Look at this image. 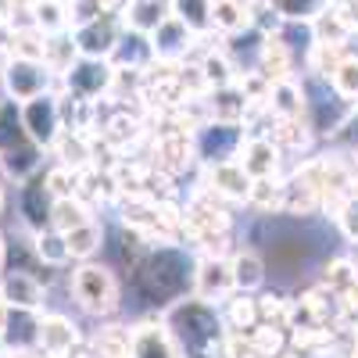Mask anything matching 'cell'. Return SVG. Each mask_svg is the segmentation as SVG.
<instances>
[{
  "mask_svg": "<svg viewBox=\"0 0 358 358\" xmlns=\"http://www.w3.org/2000/svg\"><path fill=\"white\" fill-rule=\"evenodd\" d=\"M8 315H11V308L0 301V334H4V326H8Z\"/></svg>",
  "mask_w": 358,
  "mask_h": 358,
  "instance_id": "cell-46",
  "label": "cell"
},
{
  "mask_svg": "<svg viewBox=\"0 0 358 358\" xmlns=\"http://www.w3.org/2000/svg\"><path fill=\"white\" fill-rule=\"evenodd\" d=\"M236 287H233V268H229V258L222 255H204L197 258V268H194V297L208 305H222L226 297H233Z\"/></svg>",
  "mask_w": 358,
  "mask_h": 358,
  "instance_id": "cell-8",
  "label": "cell"
},
{
  "mask_svg": "<svg viewBox=\"0 0 358 358\" xmlns=\"http://www.w3.org/2000/svg\"><path fill=\"white\" fill-rule=\"evenodd\" d=\"M94 215H90V208L83 204V197H62V201H54V215H50V229L57 233H69L83 222H90Z\"/></svg>",
  "mask_w": 358,
  "mask_h": 358,
  "instance_id": "cell-36",
  "label": "cell"
},
{
  "mask_svg": "<svg viewBox=\"0 0 358 358\" xmlns=\"http://www.w3.org/2000/svg\"><path fill=\"white\" fill-rule=\"evenodd\" d=\"M97 4H101V11H108V15H118V11H122V8L129 4V0H97Z\"/></svg>",
  "mask_w": 358,
  "mask_h": 358,
  "instance_id": "cell-44",
  "label": "cell"
},
{
  "mask_svg": "<svg viewBox=\"0 0 358 358\" xmlns=\"http://www.w3.org/2000/svg\"><path fill=\"white\" fill-rule=\"evenodd\" d=\"M151 47H155V57H165V62H179L183 54H190L194 47V33L179 22V18H165L155 33H151Z\"/></svg>",
  "mask_w": 358,
  "mask_h": 358,
  "instance_id": "cell-18",
  "label": "cell"
},
{
  "mask_svg": "<svg viewBox=\"0 0 358 358\" xmlns=\"http://www.w3.org/2000/svg\"><path fill=\"white\" fill-rule=\"evenodd\" d=\"M76 351H83L79 326L69 315H62V312L40 315V355H47V358H72Z\"/></svg>",
  "mask_w": 358,
  "mask_h": 358,
  "instance_id": "cell-11",
  "label": "cell"
},
{
  "mask_svg": "<svg viewBox=\"0 0 358 358\" xmlns=\"http://www.w3.org/2000/svg\"><path fill=\"white\" fill-rule=\"evenodd\" d=\"M0 301L8 308L43 312L47 287L40 283V276H29V273H0Z\"/></svg>",
  "mask_w": 358,
  "mask_h": 358,
  "instance_id": "cell-14",
  "label": "cell"
},
{
  "mask_svg": "<svg viewBox=\"0 0 358 358\" xmlns=\"http://www.w3.org/2000/svg\"><path fill=\"white\" fill-rule=\"evenodd\" d=\"M118 36H122V18L118 15H101L94 22H86L79 29H72V40L79 47V57H97V62H108Z\"/></svg>",
  "mask_w": 358,
  "mask_h": 358,
  "instance_id": "cell-10",
  "label": "cell"
},
{
  "mask_svg": "<svg viewBox=\"0 0 358 358\" xmlns=\"http://www.w3.org/2000/svg\"><path fill=\"white\" fill-rule=\"evenodd\" d=\"M4 204H8V194H4V183H0V212H4Z\"/></svg>",
  "mask_w": 358,
  "mask_h": 358,
  "instance_id": "cell-48",
  "label": "cell"
},
{
  "mask_svg": "<svg viewBox=\"0 0 358 358\" xmlns=\"http://www.w3.org/2000/svg\"><path fill=\"white\" fill-rule=\"evenodd\" d=\"M97 355L101 358H129V330L111 326V330L97 334Z\"/></svg>",
  "mask_w": 358,
  "mask_h": 358,
  "instance_id": "cell-42",
  "label": "cell"
},
{
  "mask_svg": "<svg viewBox=\"0 0 358 358\" xmlns=\"http://www.w3.org/2000/svg\"><path fill=\"white\" fill-rule=\"evenodd\" d=\"M326 290H337V294H348L351 287H358V273H355V265L348 258H337L326 265V276H322Z\"/></svg>",
  "mask_w": 358,
  "mask_h": 358,
  "instance_id": "cell-41",
  "label": "cell"
},
{
  "mask_svg": "<svg viewBox=\"0 0 358 358\" xmlns=\"http://www.w3.org/2000/svg\"><path fill=\"white\" fill-rule=\"evenodd\" d=\"M140 136V118H129V115H115L108 122H101V140L115 143V147H126V140L133 143Z\"/></svg>",
  "mask_w": 358,
  "mask_h": 358,
  "instance_id": "cell-38",
  "label": "cell"
},
{
  "mask_svg": "<svg viewBox=\"0 0 358 358\" xmlns=\"http://www.w3.org/2000/svg\"><path fill=\"white\" fill-rule=\"evenodd\" d=\"M25 140H29V133H25V122H22V104L4 97L0 101V155L25 143Z\"/></svg>",
  "mask_w": 358,
  "mask_h": 358,
  "instance_id": "cell-33",
  "label": "cell"
},
{
  "mask_svg": "<svg viewBox=\"0 0 358 358\" xmlns=\"http://www.w3.org/2000/svg\"><path fill=\"white\" fill-rule=\"evenodd\" d=\"M0 183H4V172H0Z\"/></svg>",
  "mask_w": 358,
  "mask_h": 358,
  "instance_id": "cell-50",
  "label": "cell"
},
{
  "mask_svg": "<svg viewBox=\"0 0 358 358\" xmlns=\"http://www.w3.org/2000/svg\"><path fill=\"white\" fill-rule=\"evenodd\" d=\"M194 268H197V258L187 248L158 244L143 258V265L136 268V287L143 294V301H151L165 312L169 305L179 301V297L194 294Z\"/></svg>",
  "mask_w": 358,
  "mask_h": 358,
  "instance_id": "cell-2",
  "label": "cell"
},
{
  "mask_svg": "<svg viewBox=\"0 0 358 358\" xmlns=\"http://www.w3.org/2000/svg\"><path fill=\"white\" fill-rule=\"evenodd\" d=\"M129 358H183L179 344L165 330L162 315L151 322H140L129 330Z\"/></svg>",
  "mask_w": 358,
  "mask_h": 358,
  "instance_id": "cell-12",
  "label": "cell"
},
{
  "mask_svg": "<svg viewBox=\"0 0 358 358\" xmlns=\"http://www.w3.org/2000/svg\"><path fill=\"white\" fill-rule=\"evenodd\" d=\"M283 25H312L322 11H330V0H268Z\"/></svg>",
  "mask_w": 358,
  "mask_h": 358,
  "instance_id": "cell-30",
  "label": "cell"
},
{
  "mask_svg": "<svg viewBox=\"0 0 358 358\" xmlns=\"http://www.w3.org/2000/svg\"><path fill=\"white\" fill-rule=\"evenodd\" d=\"M50 194L62 201V197H79V183H83V169H69V165H54L43 172Z\"/></svg>",
  "mask_w": 358,
  "mask_h": 358,
  "instance_id": "cell-37",
  "label": "cell"
},
{
  "mask_svg": "<svg viewBox=\"0 0 358 358\" xmlns=\"http://www.w3.org/2000/svg\"><path fill=\"white\" fill-rule=\"evenodd\" d=\"M69 290L76 297V305L86 312V315H97V319H108L118 312V276L111 265H97V262H79L72 268V280H69Z\"/></svg>",
  "mask_w": 358,
  "mask_h": 358,
  "instance_id": "cell-3",
  "label": "cell"
},
{
  "mask_svg": "<svg viewBox=\"0 0 358 358\" xmlns=\"http://www.w3.org/2000/svg\"><path fill=\"white\" fill-rule=\"evenodd\" d=\"M22 122H25V133L33 143H40L43 151H50L54 140L65 133V122H62V104H57V94H43V97H33L22 104Z\"/></svg>",
  "mask_w": 358,
  "mask_h": 358,
  "instance_id": "cell-7",
  "label": "cell"
},
{
  "mask_svg": "<svg viewBox=\"0 0 358 358\" xmlns=\"http://www.w3.org/2000/svg\"><path fill=\"white\" fill-rule=\"evenodd\" d=\"M197 72H201V79H204V86L208 90H222V86H233L236 83V65L229 62V54L226 50H208L204 57H201V65H197Z\"/></svg>",
  "mask_w": 358,
  "mask_h": 358,
  "instance_id": "cell-31",
  "label": "cell"
},
{
  "mask_svg": "<svg viewBox=\"0 0 358 358\" xmlns=\"http://www.w3.org/2000/svg\"><path fill=\"white\" fill-rule=\"evenodd\" d=\"M65 244H69V255L76 262H90L104 248V226L97 219H90V222H83V226H76V229L65 233Z\"/></svg>",
  "mask_w": 358,
  "mask_h": 358,
  "instance_id": "cell-28",
  "label": "cell"
},
{
  "mask_svg": "<svg viewBox=\"0 0 358 358\" xmlns=\"http://www.w3.org/2000/svg\"><path fill=\"white\" fill-rule=\"evenodd\" d=\"M0 358H11V355H0Z\"/></svg>",
  "mask_w": 358,
  "mask_h": 358,
  "instance_id": "cell-51",
  "label": "cell"
},
{
  "mask_svg": "<svg viewBox=\"0 0 358 358\" xmlns=\"http://www.w3.org/2000/svg\"><path fill=\"white\" fill-rule=\"evenodd\" d=\"M11 18H15V4L11 0H0V25H11Z\"/></svg>",
  "mask_w": 358,
  "mask_h": 358,
  "instance_id": "cell-45",
  "label": "cell"
},
{
  "mask_svg": "<svg viewBox=\"0 0 358 358\" xmlns=\"http://www.w3.org/2000/svg\"><path fill=\"white\" fill-rule=\"evenodd\" d=\"M40 315L43 312L11 308L8 326L0 334V351L4 355H36L40 351Z\"/></svg>",
  "mask_w": 358,
  "mask_h": 358,
  "instance_id": "cell-13",
  "label": "cell"
},
{
  "mask_svg": "<svg viewBox=\"0 0 358 358\" xmlns=\"http://www.w3.org/2000/svg\"><path fill=\"white\" fill-rule=\"evenodd\" d=\"M226 312H222V319H226V326H233V330H255L258 326V301L251 294H233V297H226Z\"/></svg>",
  "mask_w": 358,
  "mask_h": 358,
  "instance_id": "cell-35",
  "label": "cell"
},
{
  "mask_svg": "<svg viewBox=\"0 0 358 358\" xmlns=\"http://www.w3.org/2000/svg\"><path fill=\"white\" fill-rule=\"evenodd\" d=\"M0 355H4V351H0Z\"/></svg>",
  "mask_w": 358,
  "mask_h": 358,
  "instance_id": "cell-54",
  "label": "cell"
},
{
  "mask_svg": "<svg viewBox=\"0 0 358 358\" xmlns=\"http://www.w3.org/2000/svg\"><path fill=\"white\" fill-rule=\"evenodd\" d=\"M111 69H147L155 62V47H151V36L143 33H133V29L122 25V36H118L115 50H111Z\"/></svg>",
  "mask_w": 358,
  "mask_h": 358,
  "instance_id": "cell-19",
  "label": "cell"
},
{
  "mask_svg": "<svg viewBox=\"0 0 358 358\" xmlns=\"http://www.w3.org/2000/svg\"><path fill=\"white\" fill-rule=\"evenodd\" d=\"M169 15H172L169 11V0H129V4L118 11L122 25L133 29V33H143V36H151Z\"/></svg>",
  "mask_w": 358,
  "mask_h": 358,
  "instance_id": "cell-20",
  "label": "cell"
},
{
  "mask_svg": "<svg viewBox=\"0 0 358 358\" xmlns=\"http://www.w3.org/2000/svg\"><path fill=\"white\" fill-rule=\"evenodd\" d=\"M212 29L222 36H233V33H244L251 29V8L248 0H215L212 4Z\"/></svg>",
  "mask_w": 358,
  "mask_h": 358,
  "instance_id": "cell-26",
  "label": "cell"
},
{
  "mask_svg": "<svg viewBox=\"0 0 358 358\" xmlns=\"http://www.w3.org/2000/svg\"><path fill=\"white\" fill-rule=\"evenodd\" d=\"M212 4L215 0H169V11L172 18H179L194 36H208L215 33L212 29Z\"/></svg>",
  "mask_w": 358,
  "mask_h": 358,
  "instance_id": "cell-27",
  "label": "cell"
},
{
  "mask_svg": "<svg viewBox=\"0 0 358 358\" xmlns=\"http://www.w3.org/2000/svg\"><path fill=\"white\" fill-rule=\"evenodd\" d=\"M248 108L251 101L244 97L241 86H222V90H208V118H215V122H241L248 118Z\"/></svg>",
  "mask_w": 358,
  "mask_h": 358,
  "instance_id": "cell-21",
  "label": "cell"
},
{
  "mask_svg": "<svg viewBox=\"0 0 358 358\" xmlns=\"http://www.w3.org/2000/svg\"><path fill=\"white\" fill-rule=\"evenodd\" d=\"M355 155H358V151H355ZM355 165H358V158H355Z\"/></svg>",
  "mask_w": 358,
  "mask_h": 358,
  "instance_id": "cell-52",
  "label": "cell"
},
{
  "mask_svg": "<svg viewBox=\"0 0 358 358\" xmlns=\"http://www.w3.org/2000/svg\"><path fill=\"white\" fill-rule=\"evenodd\" d=\"M330 86H334V94L341 101H358V62L355 57H344V62L337 65V72L330 76Z\"/></svg>",
  "mask_w": 358,
  "mask_h": 358,
  "instance_id": "cell-40",
  "label": "cell"
},
{
  "mask_svg": "<svg viewBox=\"0 0 358 358\" xmlns=\"http://www.w3.org/2000/svg\"><path fill=\"white\" fill-rule=\"evenodd\" d=\"M255 179L244 172L241 162H219L204 169V190L219 194L222 201H248Z\"/></svg>",
  "mask_w": 358,
  "mask_h": 358,
  "instance_id": "cell-15",
  "label": "cell"
},
{
  "mask_svg": "<svg viewBox=\"0 0 358 358\" xmlns=\"http://www.w3.org/2000/svg\"><path fill=\"white\" fill-rule=\"evenodd\" d=\"M337 226H341V233L348 236L351 244H358V197H351L344 204V212L337 215Z\"/></svg>",
  "mask_w": 358,
  "mask_h": 358,
  "instance_id": "cell-43",
  "label": "cell"
},
{
  "mask_svg": "<svg viewBox=\"0 0 358 358\" xmlns=\"http://www.w3.org/2000/svg\"><path fill=\"white\" fill-rule=\"evenodd\" d=\"M0 268H4V236H0Z\"/></svg>",
  "mask_w": 358,
  "mask_h": 358,
  "instance_id": "cell-49",
  "label": "cell"
},
{
  "mask_svg": "<svg viewBox=\"0 0 358 358\" xmlns=\"http://www.w3.org/2000/svg\"><path fill=\"white\" fill-rule=\"evenodd\" d=\"M248 133L241 122H215L208 118L194 129V158L208 169V165H219V162H236L241 155Z\"/></svg>",
  "mask_w": 358,
  "mask_h": 358,
  "instance_id": "cell-4",
  "label": "cell"
},
{
  "mask_svg": "<svg viewBox=\"0 0 358 358\" xmlns=\"http://www.w3.org/2000/svg\"><path fill=\"white\" fill-rule=\"evenodd\" d=\"M54 194H50V187H47V179H43V172L40 176H33L29 183H22L18 187V215H22V226L29 229V233H43V229H50V215H54Z\"/></svg>",
  "mask_w": 358,
  "mask_h": 358,
  "instance_id": "cell-9",
  "label": "cell"
},
{
  "mask_svg": "<svg viewBox=\"0 0 358 358\" xmlns=\"http://www.w3.org/2000/svg\"><path fill=\"white\" fill-rule=\"evenodd\" d=\"M248 204H255L258 212H273V208L283 212V187L276 183V179H255L251 194H248Z\"/></svg>",
  "mask_w": 358,
  "mask_h": 358,
  "instance_id": "cell-39",
  "label": "cell"
},
{
  "mask_svg": "<svg viewBox=\"0 0 358 358\" xmlns=\"http://www.w3.org/2000/svg\"><path fill=\"white\" fill-rule=\"evenodd\" d=\"M258 76H265L268 83H280V79H294L290 76V47L280 40V36H265L262 43V54H258V65H255Z\"/></svg>",
  "mask_w": 358,
  "mask_h": 358,
  "instance_id": "cell-24",
  "label": "cell"
},
{
  "mask_svg": "<svg viewBox=\"0 0 358 358\" xmlns=\"http://www.w3.org/2000/svg\"><path fill=\"white\" fill-rule=\"evenodd\" d=\"M265 108L273 111V118H301V115H305L301 83H297V79H280V83H273Z\"/></svg>",
  "mask_w": 358,
  "mask_h": 358,
  "instance_id": "cell-23",
  "label": "cell"
},
{
  "mask_svg": "<svg viewBox=\"0 0 358 358\" xmlns=\"http://www.w3.org/2000/svg\"><path fill=\"white\" fill-rule=\"evenodd\" d=\"M165 330L172 334V341L179 344L183 358H219L222 355V341H226V319L215 305L201 301V297H179L176 305H169L162 312Z\"/></svg>",
  "mask_w": 358,
  "mask_h": 358,
  "instance_id": "cell-1",
  "label": "cell"
},
{
  "mask_svg": "<svg viewBox=\"0 0 358 358\" xmlns=\"http://www.w3.org/2000/svg\"><path fill=\"white\" fill-rule=\"evenodd\" d=\"M76 62H79V47H76V40H72V29H69V33H54V36H47L43 65H47L57 79H62Z\"/></svg>",
  "mask_w": 358,
  "mask_h": 358,
  "instance_id": "cell-29",
  "label": "cell"
},
{
  "mask_svg": "<svg viewBox=\"0 0 358 358\" xmlns=\"http://www.w3.org/2000/svg\"><path fill=\"white\" fill-rule=\"evenodd\" d=\"M229 268H233V287L236 294H255L265 287V258L255 251V248H244L229 258Z\"/></svg>",
  "mask_w": 358,
  "mask_h": 358,
  "instance_id": "cell-22",
  "label": "cell"
},
{
  "mask_svg": "<svg viewBox=\"0 0 358 358\" xmlns=\"http://www.w3.org/2000/svg\"><path fill=\"white\" fill-rule=\"evenodd\" d=\"M280 158H283V151L276 147L273 136H248L244 147H241V155H236V162L244 165V172L251 179H276Z\"/></svg>",
  "mask_w": 358,
  "mask_h": 358,
  "instance_id": "cell-16",
  "label": "cell"
},
{
  "mask_svg": "<svg viewBox=\"0 0 358 358\" xmlns=\"http://www.w3.org/2000/svg\"><path fill=\"white\" fill-rule=\"evenodd\" d=\"M11 4H15V8H33L36 0H11Z\"/></svg>",
  "mask_w": 358,
  "mask_h": 358,
  "instance_id": "cell-47",
  "label": "cell"
},
{
  "mask_svg": "<svg viewBox=\"0 0 358 358\" xmlns=\"http://www.w3.org/2000/svg\"><path fill=\"white\" fill-rule=\"evenodd\" d=\"M50 151H54L57 165H69V169H90V162H94V147H90L86 133H76V129H65L54 140Z\"/></svg>",
  "mask_w": 358,
  "mask_h": 358,
  "instance_id": "cell-25",
  "label": "cell"
},
{
  "mask_svg": "<svg viewBox=\"0 0 358 358\" xmlns=\"http://www.w3.org/2000/svg\"><path fill=\"white\" fill-rule=\"evenodd\" d=\"M40 169H43V147L33 143V140H25V143H18V147H11V151L0 155V172H4L8 183L22 187L33 176H40Z\"/></svg>",
  "mask_w": 358,
  "mask_h": 358,
  "instance_id": "cell-17",
  "label": "cell"
},
{
  "mask_svg": "<svg viewBox=\"0 0 358 358\" xmlns=\"http://www.w3.org/2000/svg\"><path fill=\"white\" fill-rule=\"evenodd\" d=\"M54 79H57V76H54L43 62H29V57H8V62L0 65V83H4L8 97L18 101V104L50 94Z\"/></svg>",
  "mask_w": 358,
  "mask_h": 358,
  "instance_id": "cell-5",
  "label": "cell"
},
{
  "mask_svg": "<svg viewBox=\"0 0 358 358\" xmlns=\"http://www.w3.org/2000/svg\"><path fill=\"white\" fill-rule=\"evenodd\" d=\"M33 25L40 33L54 36V33H69V0H36L33 4Z\"/></svg>",
  "mask_w": 358,
  "mask_h": 358,
  "instance_id": "cell-32",
  "label": "cell"
},
{
  "mask_svg": "<svg viewBox=\"0 0 358 358\" xmlns=\"http://www.w3.org/2000/svg\"><path fill=\"white\" fill-rule=\"evenodd\" d=\"M111 83H115V69L111 62H97V57H79V62L62 76L65 94L76 101H101L111 97Z\"/></svg>",
  "mask_w": 358,
  "mask_h": 358,
  "instance_id": "cell-6",
  "label": "cell"
},
{
  "mask_svg": "<svg viewBox=\"0 0 358 358\" xmlns=\"http://www.w3.org/2000/svg\"><path fill=\"white\" fill-rule=\"evenodd\" d=\"M33 251H36V258H40L43 268H57V265L72 262L69 244H65V233H57V229H43V233H36V236H33Z\"/></svg>",
  "mask_w": 358,
  "mask_h": 358,
  "instance_id": "cell-34",
  "label": "cell"
},
{
  "mask_svg": "<svg viewBox=\"0 0 358 358\" xmlns=\"http://www.w3.org/2000/svg\"><path fill=\"white\" fill-rule=\"evenodd\" d=\"M0 86H4V83H0Z\"/></svg>",
  "mask_w": 358,
  "mask_h": 358,
  "instance_id": "cell-53",
  "label": "cell"
}]
</instances>
